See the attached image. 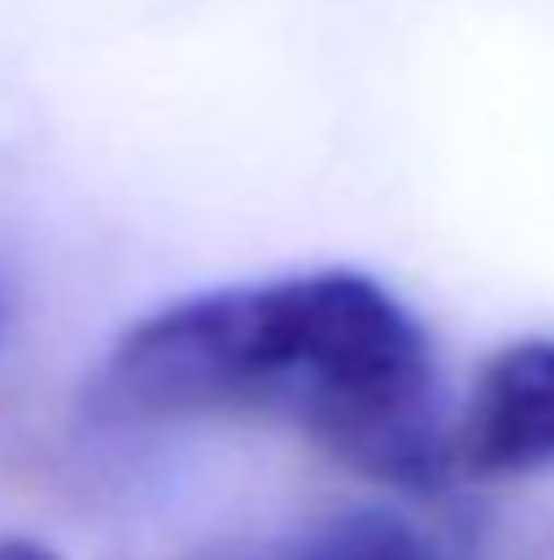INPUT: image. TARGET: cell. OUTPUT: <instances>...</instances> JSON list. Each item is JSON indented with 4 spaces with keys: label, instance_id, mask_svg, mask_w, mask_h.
<instances>
[{
    "label": "cell",
    "instance_id": "obj_2",
    "mask_svg": "<svg viewBox=\"0 0 554 560\" xmlns=\"http://www.w3.org/2000/svg\"><path fill=\"white\" fill-rule=\"evenodd\" d=\"M468 474H533L554 463V338H522L500 349L468 397L451 435Z\"/></svg>",
    "mask_w": 554,
    "mask_h": 560
},
{
    "label": "cell",
    "instance_id": "obj_5",
    "mask_svg": "<svg viewBox=\"0 0 554 560\" xmlns=\"http://www.w3.org/2000/svg\"><path fill=\"white\" fill-rule=\"evenodd\" d=\"M11 322H16V283H11V272L0 267V343L11 338Z\"/></svg>",
    "mask_w": 554,
    "mask_h": 560
},
{
    "label": "cell",
    "instance_id": "obj_3",
    "mask_svg": "<svg viewBox=\"0 0 554 560\" xmlns=\"http://www.w3.org/2000/svg\"><path fill=\"white\" fill-rule=\"evenodd\" d=\"M294 560H446L435 539H424L413 523L391 512H343L321 523Z\"/></svg>",
    "mask_w": 554,
    "mask_h": 560
},
{
    "label": "cell",
    "instance_id": "obj_4",
    "mask_svg": "<svg viewBox=\"0 0 554 560\" xmlns=\"http://www.w3.org/2000/svg\"><path fill=\"white\" fill-rule=\"evenodd\" d=\"M0 560H60L49 545L38 539H0Z\"/></svg>",
    "mask_w": 554,
    "mask_h": 560
},
{
    "label": "cell",
    "instance_id": "obj_1",
    "mask_svg": "<svg viewBox=\"0 0 554 560\" xmlns=\"http://www.w3.org/2000/svg\"><path fill=\"white\" fill-rule=\"evenodd\" d=\"M82 402L104 424H288L413 495L440 490L457 463L424 327L391 289L343 267L158 305L109 343Z\"/></svg>",
    "mask_w": 554,
    "mask_h": 560
}]
</instances>
